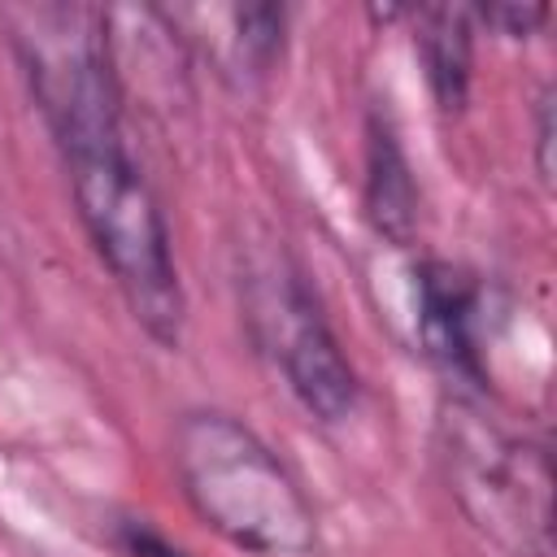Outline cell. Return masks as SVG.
I'll return each instance as SVG.
<instances>
[{
	"mask_svg": "<svg viewBox=\"0 0 557 557\" xmlns=\"http://www.w3.org/2000/svg\"><path fill=\"white\" fill-rule=\"evenodd\" d=\"M418 48L426 61L431 91L444 109H461L470 83V22L461 9H422Z\"/></svg>",
	"mask_w": 557,
	"mask_h": 557,
	"instance_id": "8",
	"label": "cell"
},
{
	"mask_svg": "<svg viewBox=\"0 0 557 557\" xmlns=\"http://www.w3.org/2000/svg\"><path fill=\"white\" fill-rule=\"evenodd\" d=\"M126 553L131 557H183L178 548H170L161 535H152L144 527H126Z\"/></svg>",
	"mask_w": 557,
	"mask_h": 557,
	"instance_id": "11",
	"label": "cell"
},
{
	"mask_svg": "<svg viewBox=\"0 0 557 557\" xmlns=\"http://www.w3.org/2000/svg\"><path fill=\"white\" fill-rule=\"evenodd\" d=\"M413 178H409V165L400 157V144L396 135L374 122L370 126V152H366V209H370V222L405 244L413 235Z\"/></svg>",
	"mask_w": 557,
	"mask_h": 557,
	"instance_id": "7",
	"label": "cell"
},
{
	"mask_svg": "<svg viewBox=\"0 0 557 557\" xmlns=\"http://www.w3.org/2000/svg\"><path fill=\"white\" fill-rule=\"evenodd\" d=\"M4 17L61 157L122 144V91L104 13L83 4H22Z\"/></svg>",
	"mask_w": 557,
	"mask_h": 557,
	"instance_id": "3",
	"label": "cell"
},
{
	"mask_svg": "<svg viewBox=\"0 0 557 557\" xmlns=\"http://www.w3.org/2000/svg\"><path fill=\"white\" fill-rule=\"evenodd\" d=\"M78 218L109 265L135 322L165 348L183 335V287L170 252L161 205L131 161L126 144L83 148L65 157Z\"/></svg>",
	"mask_w": 557,
	"mask_h": 557,
	"instance_id": "2",
	"label": "cell"
},
{
	"mask_svg": "<svg viewBox=\"0 0 557 557\" xmlns=\"http://www.w3.org/2000/svg\"><path fill=\"white\" fill-rule=\"evenodd\" d=\"M174 474L196 518L252 557H313L318 518L292 470L239 418L196 409L174 431Z\"/></svg>",
	"mask_w": 557,
	"mask_h": 557,
	"instance_id": "1",
	"label": "cell"
},
{
	"mask_svg": "<svg viewBox=\"0 0 557 557\" xmlns=\"http://www.w3.org/2000/svg\"><path fill=\"white\" fill-rule=\"evenodd\" d=\"M479 17H483V22H492V26H500L505 35H531V30L548 17V9H518V4H500V9H483Z\"/></svg>",
	"mask_w": 557,
	"mask_h": 557,
	"instance_id": "9",
	"label": "cell"
},
{
	"mask_svg": "<svg viewBox=\"0 0 557 557\" xmlns=\"http://www.w3.org/2000/svg\"><path fill=\"white\" fill-rule=\"evenodd\" d=\"M440 461L470 527L505 557L553 553V466L544 444L518 440L474 405L453 400L440 418Z\"/></svg>",
	"mask_w": 557,
	"mask_h": 557,
	"instance_id": "4",
	"label": "cell"
},
{
	"mask_svg": "<svg viewBox=\"0 0 557 557\" xmlns=\"http://www.w3.org/2000/svg\"><path fill=\"white\" fill-rule=\"evenodd\" d=\"M418 287H422V339H426L431 357L457 379H479L466 278L448 265H426Z\"/></svg>",
	"mask_w": 557,
	"mask_h": 557,
	"instance_id": "6",
	"label": "cell"
},
{
	"mask_svg": "<svg viewBox=\"0 0 557 557\" xmlns=\"http://www.w3.org/2000/svg\"><path fill=\"white\" fill-rule=\"evenodd\" d=\"M535 148H540V178H553V91L540 96V131H535Z\"/></svg>",
	"mask_w": 557,
	"mask_h": 557,
	"instance_id": "10",
	"label": "cell"
},
{
	"mask_svg": "<svg viewBox=\"0 0 557 557\" xmlns=\"http://www.w3.org/2000/svg\"><path fill=\"white\" fill-rule=\"evenodd\" d=\"M244 305L257 344L283 370L296 400L322 422H344L357 409V374L300 270L283 257L252 261L244 278Z\"/></svg>",
	"mask_w": 557,
	"mask_h": 557,
	"instance_id": "5",
	"label": "cell"
}]
</instances>
